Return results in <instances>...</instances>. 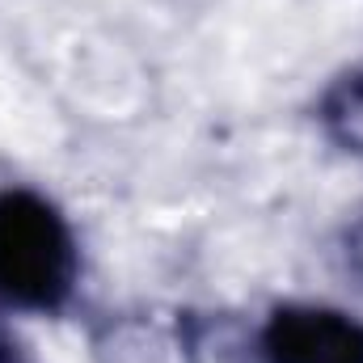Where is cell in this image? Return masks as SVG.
<instances>
[{
	"instance_id": "obj_4",
	"label": "cell",
	"mask_w": 363,
	"mask_h": 363,
	"mask_svg": "<svg viewBox=\"0 0 363 363\" xmlns=\"http://www.w3.org/2000/svg\"><path fill=\"white\" fill-rule=\"evenodd\" d=\"M347 267L363 279V220L347 233Z\"/></svg>"
},
{
	"instance_id": "obj_1",
	"label": "cell",
	"mask_w": 363,
	"mask_h": 363,
	"mask_svg": "<svg viewBox=\"0 0 363 363\" xmlns=\"http://www.w3.org/2000/svg\"><path fill=\"white\" fill-rule=\"evenodd\" d=\"M77 245L64 216L30 194H0V296L26 308H55L72 291Z\"/></svg>"
},
{
	"instance_id": "obj_2",
	"label": "cell",
	"mask_w": 363,
	"mask_h": 363,
	"mask_svg": "<svg viewBox=\"0 0 363 363\" xmlns=\"http://www.w3.org/2000/svg\"><path fill=\"white\" fill-rule=\"evenodd\" d=\"M262 347L271 363H363V325L334 308H279Z\"/></svg>"
},
{
	"instance_id": "obj_3",
	"label": "cell",
	"mask_w": 363,
	"mask_h": 363,
	"mask_svg": "<svg viewBox=\"0 0 363 363\" xmlns=\"http://www.w3.org/2000/svg\"><path fill=\"white\" fill-rule=\"evenodd\" d=\"M325 123H330V131H334L347 148L363 152V72L347 77L338 89L330 93V101H325Z\"/></svg>"
},
{
	"instance_id": "obj_5",
	"label": "cell",
	"mask_w": 363,
	"mask_h": 363,
	"mask_svg": "<svg viewBox=\"0 0 363 363\" xmlns=\"http://www.w3.org/2000/svg\"><path fill=\"white\" fill-rule=\"evenodd\" d=\"M0 363H21V355H17V347L0 334Z\"/></svg>"
}]
</instances>
